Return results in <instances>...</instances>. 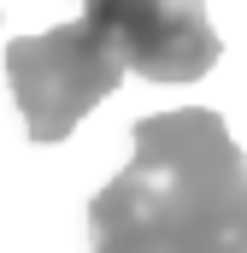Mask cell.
<instances>
[{
    "instance_id": "cell-1",
    "label": "cell",
    "mask_w": 247,
    "mask_h": 253,
    "mask_svg": "<svg viewBox=\"0 0 247 253\" xmlns=\"http://www.w3.org/2000/svg\"><path fill=\"white\" fill-rule=\"evenodd\" d=\"M94 194V253H247V153L206 106L153 112Z\"/></svg>"
},
{
    "instance_id": "cell-2",
    "label": "cell",
    "mask_w": 247,
    "mask_h": 253,
    "mask_svg": "<svg viewBox=\"0 0 247 253\" xmlns=\"http://www.w3.org/2000/svg\"><path fill=\"white\" fill-rule=\"evenodd\" d=\"M6 83L24 112V129L36 141H65L82 112H94L124 83V59L100 6L71 18L47 36H18L6 47Z\"/></svg>"
},
{
    "instance_id": "cell-3",
    "label": "cell",
    "mask_w": 247,
    "mask_h": 253,
    "mask_svg": "<svg viewBox=\"0 0 247 253\" xmlns=\"http://www.w3.org/2000/svg\"><path fill=\"white\" fill-rule=\"evenodd\" d=\"M100 18L112 30V47H118L124 71L153 77V83H194V77H206L218 65V53H224L206 6H171V0L118 6V0H106Z\"/></svg>"
}]
</instances>
